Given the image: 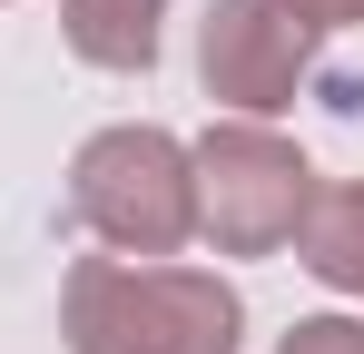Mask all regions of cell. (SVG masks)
<instances>
[{
	"label": "cell",
	"mask_w": 364,
	"mask_h": 354,
	"mask_svg": "<svg viewBox=\"0 0 364 354\" xmlns=\"http://www.w3.org/2000/svg\"><path fill=\"white\" fill-rule=\"evenodd\" d=\"M69 354H237L246 295L217 266H168V256H79L60 286Z\"/></svg>",
	"instance_id": "obj_1"
},
{
	"label": "cell",
	"mask_w": 364,
	"mask_h": 354,
	"mask_svg": "<svg viewBox=\"0 0 364 354\" xmlns=\"http://www.w3.org/2000/svg\"><path fill=\"white\" fill-rule=\"evenodd\" d=\"M69 227H89L109 256H178L197 236V158L178 128L119 118L69 158Z\"/></svg>",
	"instance_id": "obj_2"
},
{
	"label": "cell",
	"mask_w": 364,
	"mask_h": 354,
	"mask_svg": "<svg viewBox=\"0 0 364 354\" xmlns=\"http://www.w3.org/2000/svg\"><path fill=\"white\" fill-rule=\"evenodd\" d=\"M187 158H197V236L217 256H276V246H296L305 207L325 187L305 168V148L276 138L266 118H217Z\"/></svg>",
	"instance_id": "obj_3"
},
{
	"label": "cell",
	"mask_w": 364,
	"mask_h": 354,
	"mask_svg": "<svg viewBox=\"0 0 364 354\" xmlns=\"http://www.w3.org/2000/svg\"><path fill=\"white\" fill-rule=\"evenodd\" d=\"M197 79H207L217 109L276 118V109H296V89L315 79V30L286 0H207V20H197Z\"/></svg>",
	"instance_id": "obj_4"
},
{
	"label": "cell",
	"mask_w": 364,
	"mask_h": 354,
	"mask_svg": "<svg viewBox=\"0 0 364 354\" xmlns=\"http://www.w3.org/2000/svg\"><path fill=\"white\" fill-rule=\"evenodd\" d=\"M60 40L109 79H148L168 50V0H60Z\"/></svg>",
	"instance_id": "obj_5"
},
{
	"label": "cell",
	"mask_w": 364,
	"mask_h": 354,
	"mask_svg": "<svg viewBox=\"0 0 364 354\" xmlns=\"http://www.w3.org/2000/svg\"><path fill=\"white\" fill-rule=\"evenodd\" d=\"M296 266L315 286H335V295H364V177L315 187V207L296 227Z\"/></svg>",
	"instance_id": "obj_6"
},
{
	"label": "cell",
	"mask_w": 364,
	"mask_h": 354,
	"mask_svg": "<svg viewBox=\"0 0 364 354\" xmlns=\"http://www.w3.org/2000/svg\"><path fill=\"white\" fill-rule=\"evenodd\" d=\"M276 354H364V325L355 315H305V325H286Z\"/></svg>",
	"instance_id": "obj_7"
},
{
	"label": "cell",
	"mask_w": 364,
	"mask_h": 354,
	"mask_svg": "<svg viewBox=\"0 0 364 354\" xmlns=\"http://www.w3.org/2000/svg\"><path fill=\"white\" fill-rule=\"evenodd\" d=\"M286 10H296L315 40H325V30H364V0H286Z\"/></svg>",
	"instance_id": "obj_8"
}]
</instances>
